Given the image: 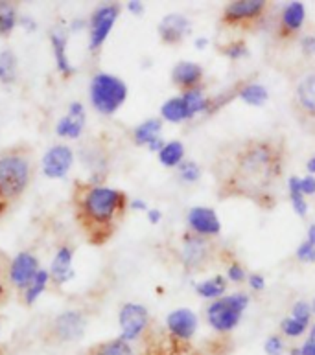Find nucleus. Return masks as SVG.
<instances>
[{
	"label": "nucleus",
	"mask_w": 315,
	"mask_h": 355,
	"mask_svg": "<svg viewBox=\"0 0 315 355\" xmlns=\"http://www.w3.org/2000/svg\"><path fill=\"white\" fill-rule=\"evenodd\" d=\"M17 80V55L11 50L0 52V81L13 83Z\"/></svg>",
	"instance_id": "obj_29"
},
{
	"label": "nucleus",
	"mask_w": 315,
	"mask_h": 355,
	"mask_svg": "<svg viewBox=\"0 0 315 355\" xmlns=\"http://www.w3.org/2000/svg\"><path fill=\"white\" fill-rule=\"evenodd\" d=\"M264 350H266L267 355H282L284 350H286V345H284L282 337H280V335H271V337L266 340Z\"/></svg>",
	"instance_id": "obj_37"
},
{
	"label": "nucleus",
	"mask_w": 315,
	"mask_h": 355,
	"mask_svg": "<svg viewBox=\"0 0 315 355\" xmlns=\"http://www.w3.org/2000/svg\"><path fill=\"white\" fill-rule=\"evenodd\" d=\"M177 170H179V177H181L185 182H188V184L198 182L199 177H201L199 164H196L194 160H182L181 164L177 166Z\"/></svg>",
	"instance_id": "obj_33"
},
{
	"label": "nucleus",
	"mask_w": 315,
	"mask_h": 355,
	"mask_svg": "<svg viewBox=\"0 0 315 355\" xmlns=\"http://www.w3.org/2000/svg\"><path fill=\"white\" fill-rule=\"evenodd\" d=\"M241 318V313L230 306L225 298L216 300L207 308V320L216 331L219 334H229L238 326Z\"/></svg>",
	"instance_id": "obj_10"
},
{
	"label": "nucleus",
	"mask_w": 315,
	"mask_h": 355,
	"mask_svg": "<svg viewBox=\"0 0 315 355\" xmlns=\"http://www.w3.org/2000/svg\"><path fill=\"white\" fill-rule=\"evenodd\" d=\"M4 287H6V275L4 269H2V263H0V300L4 297Z\"/></svg>",
	"instance_id": "obj_47"
},
{
	"label": "nucleus",
	"mask_w": 315,
	"mask_h": 355,
	"mask_svg": "<svg viewBox=\"0 0 315 355\" xmlns=\"http://www.w3.org/2000/svg\"><path fill=\"white\" fill-rule=\"evenodd\" d=\"M300 191L303 196H314L315 193V177L308 175L305 179H300Z\"/></svg>",
	"instance_id": "obj_41"
},
{
	"label": "nucleus",
	"mask_w": 315,
	"mask_h": 355,
	"mask_svg": "<svg viewBox=\"0 0 315 355\" xmlns=\"http://www.w3.org/2000/svg\"><path fill=\"white\" fill-rule=\"evenodd\" d=\"M207 44H209V39H207V37L196 39V46H198L199 50H205V48H207Z\"/></svg>",
	"instance_id": "obj_48"
},
{
	"label": "nucleus",
	"mask_w": 315,
	"mask_h": 355,
	"mask_svg": "<svg viewBox=\"0 0 315 355\" xmlns=\"http://www.w3.org/2000/svg\"><path fill=\"white\" fill-rule=\"evenodd\" d=\"M188 225L192 228V232L205 236V238H212L221 232V223L214 210L207 207H196L188 212Z\"/></svg>",
	"instance_id": "obj_15"
},
{
	"label": "nucleus",
	"mask_w": 315,
	"mask_h": 355,
	"mask_svg": "<svg viewBox=\"0 0 315 355\" xmlns=\"http://www.w3.org/2000/svg\"><path fill=\"white\" fill-rule=\"evenodd\" d=\"M166 328L173 339L187 343V340L192 339L196 329H198V317L192 309H176L166 317Z\"/></svg>",
	"instance_id": "obj_13"
},
{
	"label": "nucleus",
	"mask_w": 315,
	"mask_h": 355,
	"mask_svg": "<svg viewBox=\"0 0 315 355\" xmlns=\"http://www.w3.org/2000/svg\"><path fill=\"white\" fill-rule=\"evenodd\" d=\"M182 100L187 103L188 111L192 116L199 114V112L209 111V100L205 98L203 90L201 89H190L182 92Z\"/></svg>",
	"instance_id": "obj_27"
},
{
	"label": "nucleus",
	"mask_w": 315,
	"mask_h": 355,
	"mask_svg": "<svg viewBox=\"0 0 315 355\" xmlns=\"http://www.w3.org/2000/svg\"><path fill=\"white\" fill-rule=\"evenodd\" d=\"M128 98V87L120 78L100 72L92 78L91 101L94 109L102 114L117 112Z\"/></svg>",
	"instance_id": "obj_4"
},
{
	"label": "nucleus",
	"mask_w": 315,
	"mask_h": 355,
	"mask_svg": "<svg viewBox=\"0 0 315 355\" xmlns=\"http://www.w3.org/2000/svg\"><path fill=\"white\" fill-rule=\"evenodd\" d=\"M225 289H227V280L223 276H214L210 280L201 282L196 291L201 295L203 298H219L225 295Z\"/></svg>",
	"instance_id": "obj_28"
},
{
	"label": "nucleus",
	"mask_w": 315,
	"mask_h": 355,
	"mask_svg": "<svg viewBox=\"0 0 315 355\" xmlns=\"http://www.w3.org/2000/svg\"><path fill=\"white\" fill-rule=\"evenodd\" d=\"M85 355H135L133 348L129 345L128 340H124L122 337L112 340H105L100 345L92 346L87 350Z\"/></svg>",
	"instance_id": "obj_24"
},
{
	"label": "nucleus",
	"mask_w": 315,
	"mask_h": 355,
	"mask_svg": "<svg viewBox=\"0 0 315 355\" xmlns=\"http://www.w3.org/2000/svg\"><path fill=\"white\" fill-rule=\"evenodd\" d=\"M148 219H150L151 225H157V223H160V219H162V214H160V210H157V208L148 210Z\"/></svg>",
	"instance_id": "obj_45"
},
{
	"label": "nucleus",
	"mask_w": 315,
	"mask_h": 355,
	"mask_svg": "<svg viewBox=\"0 0 315 355\" xmlns=\"http://www.w3.org/2000/svg\"><path fill=\"white\" fill-rule=\"evenodd\" d=\"M118 322H120V329H122L124 340H137L140 335L144 334L148 324H150V315H148V309L140 304H126L122 309H120V315H118Z\"/></svg>",
	"instance_id": "obj_8"
},
{
	"label": "nucleus",
	"mask_w": 315,
	"mask_h": 355,
	"mask_svg": "<svg viewBox=\"0 0 315 355\" xmlns=\"http://www.w3.org/2000/svg\"><path fill=\"white\" fill-rule=\"evenodd\" d=\"M227 278L235 284H241L246 280V269L240 263H232V266L227 267Z\"/></svg>",
	"instance_id": "obj_39"
},
{
	"label": "nucleus",
	"mask_w": 315,
	"mask_h": 355,
	"mask_svg": "<svg viewBox=\"0 0 315 355\" xmlns=\"http://www.w3.org/2000/svg\"><path fill=\"white\" fill-rule=\"evenodd\" d=\"M49 280H50L49 270H46V269L39 270L37 276L33 278V282L30 284V287L26 289V293H24V302H26L28 306L35 302V300L41 297V293L46 289V284H49Z\"/></svg>",
	"instance_id": "obj_31"
},
{
	"label": "nucleus",
	"mask_w": 315,
	"mask_h": 355,
	"mask_svg": "<svg viewBox=\"0 0 315 355\" xmlns=\"http://www.w3.org/2000/svg\"><path fill=\"white\" fill-rule=\"evenodd\" d=\"M81 28H83V21H80V19H78V21H74L72 24H70V32L74 33V32H78V30H81Z\"/></svg>",
	"instance_id": "obj_49"
},
{
	"label": "nucleus",
	"mask_w": 315,
	"mask_h": 355,
	"mask_svg": "<svg viewBox=\"0 0 315 355\" xmlns=\"http://www.w3.org/2000/svg\"><path fill=\"white\" fill-rule=\"evenodd\" d=\"M310 340H315V324L310 328Z\"/></svg>",
	"instance_id": "obj_52"
},
{
	"label": "nucleus",
	"mask_w": 315,
	"mask_h": 355,
	"mask_svg": "<svg viewBox=\"0 0 315 355\" xmlns=\"http://www.w3.org/2000/svg\"><path fill=\"white\" fill-rule=\"evenodd\" d=\"M312 313L314 311H312L310 304L299 300V302H295L293 309H291V317H293L295 320H299V322L305 324V326H308V324H310Z\"/></svg>",
	"instance_id": "obj_35"
},
{
	"label": "nucleus",
	"mask_w": 315,
	"mask_h": 355,
	"mask_svg": "<svg viewBox=\"0 0 315 355\" xmlns=\"http://www.w3.org/2000/svg\"><path fill=\"white\" fill-rule=\"evenodd\" d=\"M219 52L230 59H240L244 55H247V46L244 41H235V43H229L227 46L221 48Z\"/></svg>",
	"instance_id": "obj_36"
},
{
	"label": "nucleus",
	"mask_w": 315,
	"mask_h": 355,
	"mask_svg": "<svg viewBox=\"0 0 315 355\" xmlns=\"http://www.w3.org/2000/svg\"><path fill=\"white\" fill-rule=\"evenodd\" d=\"M299 354L300 355H315V340H306L303 343V346H299Z\"/></svg>",
	"instance_id": "obj_43"
},
{
	"label": "nucleus",
	"mask_w": 315,
	"mask_h": 355,
	"mask_svg": "<svg viewBox=\"0 0 315 355\" xmlns=\"http://www.w3.org/2000/svg\"><path fill=\"white\" fill-rule=\"evenodd\" d=\"M192 30V24L187 17L181 13H171L166 15L159 24V35L160 41L164 44H177L181 43L182 39L187 37Z\"/></svg>",
	"instance_id": "obj_16"
},
{
	"label": "nucleus",
	"mask_w": 315,
	"mask_h": 355,
	"mask_svg": "<svg viewBox=\"0 0 315 355\" xmlns=\"http://www.w3.org/2000/svg\"><path fill=\"white\" fill-rule=\"evenodd\" d=\"M129 207H131V210H148V205L142 199H133Z\"/></svg>",
	"instance_id": "obj_46"
},
{
	"label": "nucleus",
	"mask_w": 315,
	"mask_h": 355,
	"mask_svg": "<svg viewBox=\"0 0 315 355\" xmlns=\"http://www.w3.org/2000/svg\"><path fill=\"white\" fill-rule=\"evenodd\" d=\"M312 311L315 313V300H314V306H312Z\"/></svg>",
	"instance_id": "obj_53"
},
{
	"label": "nucleus",
	"mask_w": 315,
	"mask_h": 355,
	"mask_svg": "<svg viewBox=\"0 0 315 355\" xmlns=\"http://www.w3.org/2000/svg\"><path fill=\"white\" fill-rule=\"evenodd\" d=\"M85 331V318L80 311L61 313L52 324V334L59 343L78 340Z\"/></svg>",
	"instance_id": "obj_12"
},
{
	"label": "nucleus",
	"mask_w": 315,
	"mask_h": 355,
	"mask_svg": "<svg viewBox=\"0 0 315 355\" xmlns=\"http://www.w3.org/2000/svg\"><path fill=\"white\" fill-rule=\"evenodd\" d=\"M182 157H185V146L177 140L166 144L159 153L160 164L166 166V168H177L182 162Z\"/></svg>",
	"instance_id": "obj_26"
},
{
	"label": "nucleus",
	"mask_w": 315,
	"mask_h": 355,
	"mask_svg": "<svg viewBox=\"0 0 315 355\" xmlns=\"http://www.w3.org/2000/svg\"><path fill=\"white\" fill-rule=\"evenodd\" d=\"M288 188H289V199H291V205H293V210L297 216L305 218L308 214V205L305 201V196L300 191V179L299 177H289L288 179Z\"/></svg>",
	"instance_id": "obj_30"
},
{
	"label": "nucleus",
	"mask_w": 315,
	"mask_h": 355,
	"mask_svg": "<svg viewBox=\"0 0 315 355\" xmlns=\"http://www.w3.org/2000/svg\"><path fill=\"white\" fill-rule=\"evenodd\" d=\"M120 8L117 4L100 6L91 17V39H89V48L92 52H96L105 43V39L109 37L112 26L118 19Z\"/></svg>",
	"instance_id": "obj_9"
},
{
	"label": "nucleus",
	"mask_w": 315,
	"mask_h": 355,
	"mask_svg": "<svg viewBox=\"0 0 315 355\" xmlns=\"http://www.w3.org/2000/svg\"><path fill=\"white\" fill-rule=\"evenodd\" d=\"M17 26V10L11 2H0V35H10Z\"/></svg>",
	"instance_id": "obj_32"
},
{
	"label": "nucleus",
	"mask_w": 315,
	"mask_h": 355,
	"mask_svg": "<svg viewBox=\"0 0 315 355\" xmlns=\"http://www.w3.org/2000/svg\"><path fill=\"white\" fill-rule=\"evenodd\" d=\"M300 50L306 55H315V35H305L300 39Z\"/></svg>",
	"instance_id": "obj_40"
},
{
	"label": "nucleus",
	"mask_w": 315,
	"mask_h": 355,
	"mask_svg": "<svg viewBox=\"0 0 315 355\" xmlns=\"http://www.w3.org/2000/svg\"><path fill=\"white\" fill-rule=\"evenodd\" d=\"M39 270V261L32 252H19L10 266V282L17 289H28Z\"/></svg>",
	"instance_id": "obj_11"
},
{
	"label": "nucleus",
	"mask_w": 315,
	"mask_h": 355,
	"mask_svg": "<svg viewBox=\"0 0 315 355\" xmlns=\"http://www.w3.org/2000/svg\"><path fill=\"white\" fill-rule=\"evenodd\" d=\"M85 129V109L80 101H72L67 116H63L56 125L58 137L63 138H80Z\"/></svg>",
	"instance_id": "obj_17"
},
{
	"label": "nucleus",
	"mask_w": 315,
	"mask_h": 355,
	"mask_svg": "<svg viewBox=\"0 0 315 355\" xmlns=\"http://www.w3.org/2000/svg\"><path fill=\"white\" fill-rule=\"evenodd\" d=\"M72 260H74V252H72L70 247H61V249H58L49 270L50 276H52V280L56 282V284L63 286V284H67V282L74 278Z\"/></svg>",
	"instance_id": "obj_20"
},
{
	"label": "nucleus",
	"mask_w": 315,
	"mask_h": 355,
	"mask_svg": "<svg viewBox=\"0 0 315 355\" xmlns=\"http://www.w3.org/2000/svg\"><path fill=\"white\" fill-rule=\"evenodd\" d=\"M126 193L107 186H89L78 197V216L81 227L94 243L111 238L120 216L126 210Z\"/></svg>",
	"instance_id": "obj_2"
},
{
	"label": "nucleus",
	"mask_w": 315,
	"mask_h": 355,
	"mask_svg": "<svg viewBox=\"0 0 315 355\" xmlns=\"http://www.w3.org/2000/svg\"><path fill=\"white\" fill-rule=\"evenodd\" d=\"M306 328H308V326H305V324L299 322V320H295L293 317L284 318L282 322H280V331H282L286 337H291V339H297L300 335H305Z\"/></svg>",
	"instance_id": "obj_34"
},
{
	"label": "nucleus",
	"mask_w": 315,
	"mask_h": 355,
	"mask_svg": "<svg viewBox=\"0 0 315 355\" xmlns=\"http://www.w3.org/2000/svg\"><path fill=\"white\" fill-rule=\"evenodd\" d=\"M286 149L275 138H246L225 144L214 159L212 171L218 193L260 201L269 197L284 171Z\"/></svg>",
	"instance_id": "obj_1"
},
{
	"label": "nucleus",
	"mask_w": 315,
	"mask_h": 355,
	"mask_svg": "<svg viewBox=\"0 0 315 355\" xmlns=\"http://www.w3.org/2000/svg\"><path fill=\"white\" fill-rule=\"evenodd\" d=\"M128 10L131 11L133 15H140V13L144 11V4L139 2V0H131V2H128Z\"/></svg>",
	"instance_id": "obj_44"
},
{
	"label": "nucleus",
	"mask_w": 315,
	"mask_h": 355,
	"mask_svg": "<svg viewBox=\"0 0 315 355\" xmlns=\"http://www.w3.org/2000/svg\"><path fill=\"white\" fill-rule=\"evenodd\" d=\"M67 41H69V33L65 32L63 28H58L50 33V43L53 48V58H56V64H58V70L63 76H72L74 74V67L67 58Z\"/></svg>",
	"instance_id": "obj_21"
},
{
	"label": "nucleus",
	"mask_w": 315,
	"mask_h": 355,
	"mask_svg": "<svg viewBox=\"0 0 315 355\" xmlns=\"http://www.w3.org/2000/svg\"><path fill=\"white\" fill-rule=\"evenodd\" d=\"M160 131H162V120H159V118H150V120L140 123L139 128H135V144H139V146H150L153 140L160 138Z\"/></svg>",
	"instance_id": "obj_23"
},
{
	"label": "nucleus",
	"mask_w": 315,
	"mask_h": 355,
	"mask_svg": "<svg viewBox=\"0 0 315 355\" xmlns=\"http://www.w3.org/2000/svg\"><path fill=\"white\" fill-rule=\"evenodd\" d=\"M22 26L24 28H30V30H35V22L32 21V19H28V17H24V19H22Z\"/></svg>",
	"instance_id": "obj_50"
},
{
	"label": "nucleus",
	"mask_w": 315,
	"mask_h": 355,
	"mask_svg": "<svg viewBox=\"0 0 315 355\" xmlns=\"http://www.w3.org/2000/svg\"><path fill=\"white\" fill-rule=\"evenodd\" d=\"M249 286L255 291H262L264 287H266V280H264L262 275H251L249 276Z\"/></svg>",
	"instance_id": "obj_42"
},
{
	"label": "nucleus",
	"mask_w": 315,
	"mask_h": 355,
	"mask_svg": "<svg viewBox=\"0 0 315 355\" xmlns=\"http://www.w3.org/2000/svg\"><path fill=\"white\" fill-rule=\"evenodd\" d=\"M306 168H308V171H310L312 175L315 173V157H312L310 160H308V164H306Z\"/></svg>",
	"instance_id": "obj_51"
},
{
	"label": "nucleus",
	"mask_w": 315,
	"mask_h": 355,
	"mask_svg": "<svg viewBox=\"0 0 315 355\" xmlns=\"http://www.w3.org/2000/svg\"><path fill=\"white\" fill-rule=\"evenodd\" d=\"M160 116L164 118L166 122L179 123L188 120V118H192V114L188 111L182 96H177V98H171V100L164 101V105L160 107Z\"/></svg>",
	"instance_id": "obj_22"
},
{
	"label": "nucleus",
	"mask_w": 315,
	"mask_h": 355,
	"mask_svg": "<svg viewBox=\"0 0 315 355\" xmlns=\"http://www.w3.org/2000/svg\"><path fill=\"white\" fill-rule=\"evenodd\" d=\"M291 109L300 125L315 135V74L305 76L295 85Z\"/></svg>",
	"instance_id": "obj_6"
},
{
	"label": "nucleus",
	"mask_w": 315,
	"mask_h": 355,
	"mask_svg": "<svg viewBox=\"0 0 315 355\" xmlns=\"http://www.w3.org/2000/svg\"><path fill=\"white\" fill-rule=\"evenodd\" d=\"M238 96H240L241 100L246 101L247 105L260 107L267 101V98H269V92H267L266 87L260 85V83H247V85L241 87L240 92H238Z\"/></svg>",
	"instance_id": "obj_25"
},
{
	"label": "nucleus",
	"mask_w": 315,
	"mask_h": 355,
	"mask_svg": "<svg viewBox=\"0 0 315 355\" xmlns=\"http://www.w3.org/2000/svg\"><path fill=\"white\" fill-rule=\"evenodd\" d=\"M267 10V2L264 0H238V2H230L223 8L221 13V22L227 26L240 28L249 26L260 21Z\"/></svg>",
	"instance_id": "obj_7"
},
{
	"label": "nucleus",
	"mask_w": 315,
	"mask_h": 355,
	"mask_svg": "<svg viewBox=\"0 0 315 355\" xmlns=\"http://www.w3.org/2000/svg\"><path fill=\"white\" fill-rule=\"evenodd\" d=\"M214 245L212 239L199 236L196 232H187L182 236L181 261L185 269L190 272L205 270L212 263Z\"/></svg>",
	"instance_id": "obj_5"
},
{
	"label": "nucleus",
	"mask_w": 315,
	"mask_h": 355,
	"mask_svg": "<svg viewBox=\"0 0 315 355\" xmlns=\"http://www.w3.org/2000/svg\"><path fill=\"white\" fill-rule=\"evenodd\" d=\"M306 19V10L303 2H289L284 8L282 15H280V24H278V35L282 39L293 37L295 33L299 32Z\"/></svg>",
	"instance_id": "obj_18"
},
{
	"label": "nucleus",
	"mask_w": 315,
	"mask_h": 355,
	"mask_svg": "<svg viewBox=\"0 0 315 355\" xmlns=\"http://www.w3.org/2000/svg\"><path fill=\"white\" fill-rule=\"evenodd\" d=\"M74 153L69 146H53L43 157V173L49 179H61L69 173Z\"/></svg>",
	"instance_id": "obj_14"
},
{
	"label": "nucleus",
	"mask_w": 315,
	"mask_h": 355,
	"mask_svg": "<svg viewBox=\"0 0 315 355\" xmlns=\"http://www.w3.org/2000/svg\"><path fill=\"white\" fill-rule=\"evenodd\" d=\"M201 80H203V69L199 64L190 63V61H181V63L176 64V69L171 70V81L182 92L190 89H198Z\"/></svg>",
	"instance_id": "obj_19"
},
{
	"label": "nucleus",
	"mask_w": 315,
	"mask_h": 355,
	"mask_svg": "<svg viewBox=\"0 0 315 355\" xmlns=\"http://www.w3.org/2000/svg\"><path fill=\"white\" fill-rule=\"evenodd\" d=\"M225 300L232 306L235 309H238L240 313H244L249 306V295L246 293H235V295H229V297H225Z\"/></svg>",
	"instance_id": "obj_38"
},
{
	"label": "nucleus",
	"mask_w": 315,
	"mask_h": 355,
	"mask_svg": "<svg viewBox=\"0 0 315 355\" xmlns=\"http://www.w3.org/2000/svg\"><path fill=\"white\" fill-rule=\"evenodd\" d=\"M30 182V160L22 153H6L0 157V212L10 201L22 196Z\"/></svg>",
	"instance_id": "obj_3"
}]
</instances>
